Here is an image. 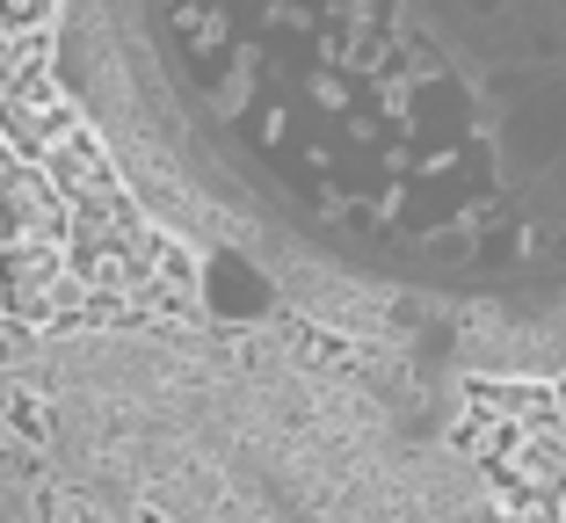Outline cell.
<instances>
[{
	"label": "cell",
	"mask_w": 566,
	"mask_h": 523,
	"mask_svg": "<svg viewBox=\"0 0 566 523\" xmlns=\"http://www.w3.org/2000/svg\"><path fill=\"white\" fill-rule=\"evenodd\" d=\"M494 480L516 494L523 516H559L566 502V422H531V429H509V451L494 458Z\"/></svg>",
	"instance_id": "obj_2"
},
{
	"label": "cell",
	"mask_w": 566,
	"mask_h": 523,
	"mask_svg": "<svg viewBox=\"0 0 566 523\" xmlns=\"http://www.w3.org/2000/svg\"><path fill=\"white\" fill-rule=\"evenodd\" d=\"M552 400H559V422H566V372L552 378Z\"/></svg>",
	"instance_id": "obj_5"
},
{
	"label": "cell",
	"mask_w": 566,
	"mask_h": 523,
	"mask_svg": "<svg viewBox=\"0 0 566 523\" xmlns=\"http://www.w3.org/2000/svg\"><path fill=\"white\" fill-rule=\"evenodd\" d=\"M0 233L15 240H59L66 233V211H59V189L30 168H0Z\"/></svg>",
	"instance_id": "obj_3"
},
{
	"label": "cell",
	"mask_w": 566,
	"mask_h": 523,
	"mask_svg": "<svg viewBox=\"0 0 566 523\" xmlns=\"http://www.w3.org/2000/svg\"><path fill=\"white\" fill-rule=\"evenodd\" d=\"M132 189L327 321L566 372V0H66Z\"/></svg>",
	"instance_id": "obj_1"
},
{
	"label": "cell",
	"mask_w": 566,
	"mask_h": 523,
	"mask_svg": "<svg viewBox=\"0 0 566 523\" xmlns=\"http://www.w3.org/2000/svg\"><path fill=\"white\" fill-rule=\"evenodd\" d=\"M0 291L15 313H44V291H59V240H15L0 254Z\"/></svg>",
	"instance_id": "obj_4"
}]
</instances>
